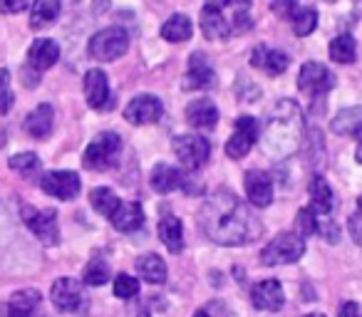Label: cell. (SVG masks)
I'll return each instance as SVG.
<instances>
[{
	"mask_svg": "<svg viewBox=\"0 0 362 317\" xmlns=\"http://www.w3.org/2000/svg\"><path fill=\"white\" fill-rule=\"evenodd\" d=\"M199 226L209 241L218 246H248L258 241L263 226L258 216L236 196V193L221 191L211 193L199 208Z\"/></svg>",
	"mask_w": 362,
	"mask_h": 317,
	"instance_id": "obj_1",
	"label": "cell"
},
{
	"mask_svg": "<svg viewBox=\"0 0 362 317\" xmlns=\"http://www.w3.org/2000/svg\"><path fill=\"white\" fill-rule=\"evenodd\" d=\"M303 112L293 100H281L273 107L271 116L266 121V131H263V151L271 159L281 162L296 154L298 146L303 141Z\"/></svg>",
	"mask_w": 362,
	"mask_h": 317,
	"instance_id": "obj_2",
	"label": "cell"
},
{
	"mask_svg": "<svg viewBox=\"0 0 362 317\" xmlns=\"http://www.w3.org/2000/svg\"><path fill=\"white\" fill-rule=\"evenodd\" d=\"M119 149H122V136L117 131H102L85 149L82 164L90 172H107V169H112L117 164Z\"/></svg>",
	"mask_w": 362,
	"mask_h": 317,
	"instance_id": "obj_3",
	"label": "cell"
},
{
	"mask_svg": "<svg viewBox=\"0 0 362 317\" xmlns=\"http://www.w3.org/2000/svg\"><path fill=\"white\" fill-rule=\"evenodd\" d=\"M305 253V238L296 231L278 233L271 243L261 251V263L263 265H288L296 263Z\"/></svg>",
	"mask_w": 362,
	"mask_h": 317,
	"instance_id": "obj_4",
	"label": "cell"
},
{
	"mask_svg": "<svg viewBox=\"0 0 362 317\" xmlns=\"http://www.w3.org/2000/svg\"><path fill=\"white\" fill-rule=\"evenodd\" d=\"M127 50H129V35L122 28H105V30L95 32L87 45L90 57L100 62H115Z\"/></svg>",
	"mask_w": 362,
	"mask_h": 317,
	"instance_id": "obj_5",
	"label": "cell"
},
{
	"mask_svg": "<svg viewBox=\"0 0 362 317\" xmlns=\"http://www.w3.org/2000/svg\"><path fill=\"white\" fill-rule=\"evenodd\" d=\"M171 149H174V154L181 162V167L189 169V172L202 169L204 164L209 162V156H211V144H209V139L206 136H199V134L174 136Z\"/></svg>",
	"mask_w": 362,
	"mask_h": 317,
	"instance_id": "obj_6",
	"label": "cell"
},
{
	"mask_svg": "<svg viewBox=\"0 0 362 317\" xmlns=\"http://www.w3.org/2000/svg\"><path fill=\"white\" fill-rule=\"evenodd\" d=\"M25 226L30 228L37 236V241H42L45 246H55L60 241V231H57V213L52 208H45V211H37L33 206H23L21 211Z\"/></svg>",
	"mask_w": 362,
	"mask_h": 317,
	"instance_id": "obj_7",
	"label": "cell"
},
{
	"mask_svg": "<svg viewBox=\"0 0 362 317\" xmlns=\"http://www.w3.org/2000/svg\"><path fill=\"white\" fill-rule=\"evenodd\" d=\"M298 87L310 97H322L335 87V75L320 62H305L298 75Z\"/></svg>",
	"mask_w": 362,
	"mask_h": 317,
	"instance_id": "obj_8",
	"label": "cell"
},
{
	"mask_svg": "<svg viewBox=\"0 0 362 317\" xmlns=\"http://www.w3.org/2000/svg\"><path fill=\"white\" fill-rule=\"evenodd\" d=\"M52 305L62 312H77L87 307V297L82 290V282H77L75 277H60L52 282Z\"/></svg>",
	"mask_w": 362,
	"mask_h": 317,
	"instance_id": "obj_9",
	"label": "cell"
},
{
	"mask_svg": "<svg viewBox=\"0 0 362 317\" xmlns=\"http://www.w3.org/2000/svg\"><path fill=\"white\" fill-rule=\"evenodd\" d=\"M258 139V121L253 116H238L236 126H233L231 139L226 141V154L228 159H243L248 151L253 149Z\"/></svg>",
	"mask_w": 362,
	"mask_h": 317,
	"instance_id": "obj_10",
	"label": "cell"
},
{
	"mask_svg": "<svg viewBox=\"0 0 362 317\" xmlns=\"http://www.w3.org/2000/svg\"><path fill=\"white\" fill-rule=\"evenodd\" d=\"M40 189L47 196H55L60 201H72L80 193L82 181L75 172H47L40 177Z\"/></svg>",
	"mask_w": 362,
	"mask_h": 317,
	"instance_id": "obj_11",
	"label": "cell"
},
{
	"mask_svg": "<svg viewBox=\"0 0 362 317\" xmlns=\"http://www.w3.org/2000/svg\"><path fill=\"white\" fill-rule=\"evenodd\" d=\"M161 114H164V104H161V100L154 95L134 97L124 109V119L129 121V124H136V126L154 124V121L161 119Z\"/></svg>",
	"mask_w": 362,
	"mask_h": 317,
	"instance_id": "obj_12",
	"label": "cell"
},
{
	"mask_svg": "<svg viewBox=\"0 0 362 317\" xmlns=\"http://www.w3.org/2000/svg\"><path fill=\"white\" fill-rule=\"evenodd\" d=\"M216 87V70L206 60L204 52H194L189 57V70L184 77V90H211Z\"/></svg>",
	"mask_w": 362,
	"mask_h": 317,
	"instance_id": "obj_13",
	"label": "cell"
},
{
	"mask_svg": "<svg viewBox=\"0 0 362 317\" xmlns=\"http://www.w3.org/2000/svg\"><path fill=\"white\" fill-rule=\"evenodd\" d=\"M251 302L256 305V310H266V312H278L286 305V292L283 285L273 277L261 280L251 287Z\"/></svg>",
	"mask_w": 362,
	"mask_h": 317,
	"instance_id": "obj_14",
	"label": "cell"
},
{
	"mask_svg": "<svg viewBox=\"0 0 362 317\" xmlns=\"http://www.w3.org/2000/svg\"><path fill=\"white\" fill-rule=\"evenodd\" d=\"M85 100L92 109H112V95H110V82L102 70H90L85 75Z\"/></svg>",
	"mask_w": 362,
	"mask_h": 317,
	"instance_id": "obj_15",
	"label": "cell"
},
{
	"mask_svg": "<svg viewBox=\"0 0 362 317\" xmlns=\"http://www.w3.org/2000/svg\"><path fill=\"white\" fill-rule=\"evenodd\" d=\"M243 186H246V196H248V201H251V206L266 208L273 203V181L266 172H258V169L246 172Z\"/></svg>",
	"mask_w": 362,
	"mask_h": 317,
	"instance_id": "obj_16",
	"label": "cell"
},
{
	"mask_svg": "<svg viewBox=\"0 0 362 317\" xmlns=\"http://www.w3.org/2000/svg\"><path fill=\"white\" fill-rule=\"evenodd\" d=\"M202 32L209 37V40H226L228 35H233L231 23L223 16V8L214 6V3H206L202 11Z\"/></svg>",
	"mask_w": 362,
	"mask_h": 317,
	"instance_id": "obj_17",
	"label": "cell"
},
{
	"mask_svg": "<svg viewBox=\"0 0 362 317\" xmlns=\"http://www.w3.org/2000/svg\"><path fill=\"white\" fill-rule=\"evenodd\" d=\"M40 300H42V297H40V292H37V290H30V287H25V290H18V292H13L11 300L3 305L0 317H35Z\"/></svg>",
	"mask_w": 362,
	"mask_h": 317,
	"instance_id": "obj_18",
	"label": "cell"
},
{
	"mask_svg": "<svg viewBox=\"0 0 362 317\" xmlns=\"http://www.w3.org/2000/svg\"><path fill=\"white\" fill-rule=\"evenodd\" d=\"M251 65L263 70L266 75L276 77V75H283L291 65V57L286 55L283 50H271L266 45H258L256 50L251 52Z\"/></svg>",
	"mask_w": 362,
	"mask_h": 317,
	"instance_id": "obj_19",
	"label": "cell"
},
{
	"mask_svg": "<svg viewBox=\"0 0 362 317\" xmlns=\"http://www.w3.org/2000/svg\"><path fill=\"white\" fill-rule=\"evenodd\" d=\"M57 60H60V45L55 40H50V37H40L28 50V65L37 72L50 70Z\"/></svg>",
	"mask_w": 362,
	"mask_h": 317,
	"instance_id": "obj_20",
	"label": "cell"
},
{
	"mask_svg": "<svg viewBox=\"0 0 362 317\" xmlns=\"http://www.w3.org/2000/svg\"><path fill=\"white\" fill-rule=\"evenodd\" d=\"M187 121H189V126H194V129H202V131L214 129V126L218 124V109H216V104H214L211 100H206V97L189 102V107H187Z\"/></svg>",
	"mask_w": 362,
	"mask_h": 317,
	"instance_id": "obj_21",
	"label": "cell"
},
{
	"mask_svg": "<svg viewBox=\"0 0 362 317\" xmlns=\"http://www.w3.org/2000/svg\"><path fill=\"white\" fill-rule=\"evenodd\" d=\"M55 126V109L50 104H37L30 114L25 116V131L33 139H47Z\"/></svg>",
	"mask_w": 362,
	"mask_h": 317,
	"instance_id": "obj_22",
	"label": "cell"
},
{
	"mask_svg": "<svg viewBox=\"0 0 362 317\" xmlns=\"http://www.w3.org/2000/svg\"><path fill=\"white\" fill-rule=\"evenodd\" d=\"M151 189H154L156 193H171V191H176V189H187V177L176 167L156 164L154 172H151Z\"/></svg>",
	"mask_w": 362,
	"mask_h": 317,
	"instance_id": "obj_23",
	"label": "cell"
},
{
	"mask_svg": "<svg viewBox=\"0 0 362 317\" xmlns=\"http://www.w3.org/2000/svg\"><path fill=\"white\" fill-rule=\"evenodd\" d=\"M110 223L117 228V231L132 233V231H136V228L144 226V211H141L139 203H134V201H122L119 208H117V211L112 213Z\"/></svg>",
	"mask_w": 362,
	"mask_h": 317,
	"instance_id": "obj_24",
	"label": "cell"
},
{
	"mask_svg": "<svg viewBox=\"0 0 362 317\" xmlns=\"http://www.w3.org/2000/svg\"><path fill=\"white\" fill-rule=\"evenodd\" d=\"M308 193H310V208L317 213V216H330L332 206H335V196H332V189L320 174L310 179V186H308Z\"/></svg>",
	"mask_w": 362,
	"mask_h": 317,
	"instance_id": "obj_25",
	"label": "cell"
},
{
	"mask_svg": "<svg viewBox=\"0 0 362 317\" xmlns=\"http://www.w3.org/2000/svg\"><path fill=\"white\" fill-rule=\"evenodd\" d=\"M330 129L340 136H355L362 144V107H347L337 112L335 119L330 121Z\"/></svg>",
	"mask_w": 362,
	"mask_h": 317,
	"instance_id": "obj_26",
	"label": "cell"
},
{
	"mask_svg": "<svg viewBox=\"0 0 362 317\" xmlns=\"http://www.w3.org/2000/svg\"><path fill=\"white\" fill-rule=\"evenodd\" d=\"M136 273L141 275V280H146L149 285H164L166 282V263L161 261L156 253H146L136 261Z\"/></svg>",
	"mask_w": 362,
	"mask_h": 317,
	"instance_id": "obj_27",
	"label": "cell"
},
{
	"mask_svg": "<svg viewBox=\"0 0 362 317\" xmlns=\"http://www.w3.org/2000/svg\"><path fill=\"white\" fill-rule=\"evenodd\" d=\"M159 238L171 253L184 251V223L176 216H164L159 221Z\"/></svg>",
	"mask_w": 362,
	"mask_h": 317,
	"instance_id": "obj_28",
	"label": "cell"
},
{
	"mask_svg": "<svg viewBox=\"0 0 362 317\" xmlns=\"http://www.w3.org/2000/svg\"><path fill=\"white\" fill-rule=\"evenodd\" d=\"M192 35H194V23L189 20L187 16H181V13L171 16L169 20L161 25V37H164L166 42H187V40H192Z\"/></svg>",
	"mask_w": 362,
	"mask_h": 317,
	"instance_id": "obj_29",
	"label": "cell"
},
{
	"mask_svg": "<svg viewBox=\"0 0 362 317\" xmlns=\"http://www.w3.org/2000/svg\"><path fill=\"white\" fill-rule=\"evenodd\" d=\"M57 16H60V0H35L30 13V28L40 30V28L52 25Z\"/></svg>",
	"mask_w": 362,
	"mask_h": 317,
	"instance_id": "obj_30",
	"label": "cell"
},
{
	"mask_svg": "<svg viewBox=\"0 0 362 317\" xmlns=\"http://www.w3.org/2000/svg\"><path fill=\"white\" fill-rule=\"evenodd\" d=\"M357 57V42L352 35H337L330 42V60L337 65H352Z\"/></svg>",
	"mask_w": 362,
	"mask_h": 317,
	"instance_id": "obj_31",
	"label": "cell"
},
{
	"mask_svg": "<svg viewBox=\"0 0 362 317\" xmlns=\"http://www.w3.org/2000/svg\"><path fill=\"white\" fill-rule=\"evenodd\" d=\"M90 203L95 206V211H97V213H102L105 218H112V213H115L117 208H119L122 198L117 196V193L112 191V189L100 186V189H92Z\"/></svg>",
	"mask_w": 362,
	"mask_h": 317,
	"instance_id": "obj_32",
	"label": "cell"
},
{
	"mask_svg": "<svg viewBox=\"0 0 362 317\" xmlns=\"http://www.w3.org/2000/svg\"><path fill=\"white\" fill-rule=\"evenodd\" d=\"M8 167H11L13 172L21 174V177L33 179V177L40 174L42 164H40V159H37V154H33V151H23V154H16V156L8 159Z\"/></svg>",
	"mask_w": 362,
	"mask_h": 317,
	"instance_id": "obj_33",
	"label": "cell"
},
{
	"mask_svg": "<svg viewBox=\"0 0 362 317\" xmlns=\"http://www.w3.org/2000/svg\"><path fill=\"white\" fill-rule=\"evenodd\" d=\"M293 32L298 37L310 35L313 30L317 28V11L315 8H298V13L293 16Z\"/></svg>",
	"mask_w": 362,
	"mask_h": 317,
	"instance_id": "obj_34",
	"label": "cell"
},
{
	"mask_svg": "<svg viewBox=\"0 0 362 317\" xmlns=\"http://www.w3.org/2000/svg\"><path fill=\"white\" fill-rule=\"evenodd\" d=\"M107 280H110V265H107V261L105 258H92L85 268V282L97 287V285H105Z\"/></svg>",
	"mask_w": 362,
	"mask_h": 317,
	"instance_id": "obj_35",
	"label": "cell"
},
{
	"mask_svg": "<svg viewBox=\"0 0 362 317\" xmlns=\"http://www.w3.org/2000/svg\"><path fill=\"white\" fill-rule=\"evenodd\" d=\"M16 104V95L11 87V70H0V116H6Z\"/></svg>",
	"mask_w": 362,
	"mask_h": 317,
	"instance_id": "obj_36",
	"label": "cell"
},
{
	"mask_svg": "<svg viewBox=\"0 0 362 317\" xmlns=\"http://www.w3.org/2000/svg\"><path fill=\"white\" fill-rule=\"evenodd\" d=\"M115 295L122 297V300H129V297H136L139 295V280L132 275H127V273H122V275L115 277Z\"/></svg>",
	"mask_w": 362,
	"mask_h": 317,
	"instance_id": "obj_37",
	"label": "cell"
},
{
	"mask_svg": "<svg viewBox=\"0 0 362 317\" xmlns=\"http://www.w3.org/2000/svg\"><path fill=\"white\" fill-rule=\"evenodd\" d=\"M296 233H300L303 238L313 236V233H317V213L313 211V208H300L298 211V218H296Z\"/></svg>",
	"mask_w": 362,
	"mask_h": 317,
	"instance_id": "obj_38",
	"label": "cell"
},
{
	"mask_svg": "<svg viewBox=\"0 0 362 317\" xmlns=\"http://www.w3.org/2000/svg\"><path fill=\"white\" fill-rule=\"evenodd\" d=\"M317 233H320V236L325 238L327 243H337V241H340V228H337V223H332L327 216L317 218Z\"/></svg>",
	"mask_w": 362,
	"mask_h": 317,
	"instance_id": "obj_39",
	"label": "cell"
},
{
	"mask_svg": "<svg viewBox=\"0 0 362 317\" xmlns=\"http://www.w3.org/2000/svg\"><path fill=\"white\" fill-rule=\"evenodd\" d=\"M271 8H273V13H276V16L283 18V20H293V16L298 13L296 0H273Z\"/></svg>",
	"mask_w": 362,
	"mask_h": 317,
	"instance_id": "obj_40",
	"label": "cell"
},
{
	"mask_svg": "<svg viewBox=\"0 0 362 317\" xmlns=\"http://www.w3.org/2000/svg\"><path fill=\"white\" fill-rule=\"evenodd\" d=\"M28 8V0H0V13L6 16H16V13H23Z\"/></svg>",
	"mask_w": 362,
	"mask_h": 317,
	"instance_id": "obj_41",
	"label": "cell"
},
{
	"mask_svg": "<svg viewBox=\"0 0 362 317\" xmlns=\"http://www.w3.org/2000/svg\"><path fill=\"white\" fill-rule=\"evenodd\" d=\"M337 317H362V310H360V305L357 302H342V307H340V315Z\"/></svg>",
	"mask_w": 362,
	"mask_h": 317,
	"instance_id": "obj_42",
	"label": "cell"
},
{
	"mask_svg": "<svg viewBox=\"0 0 362 317\" xmlns=\"http://www.w3.org/2000/svg\"><path fill=\"white\" fill-rule=\"evenodd\" d=\"M350 233L355 238V243H362V216L350 218Z\"/></svg>",
	"mask_w": 362,
	"mask_h": 317,
	"instance_id": "obj_43",
	"label": "cell"
},
{
	"mask_svg": "<svg viewBox=\"0 0 362 317\" xmlns=\"http://www.w3.org/2000/svg\"><path fill=\"white\" fill-rule=\"evenodd\" d=\"M209 3H214V6H218V8H226V6H233L236 0H209Z\"/></svg>",
	"mask_w": 362,
	"mask_h": 317,
	"instance_id": "obj_44",
	"label": "cell"
},
{
	"mask_svg": "<svg viewBox=\"0 0 362 317\" xmlns=\"http://www.w3.org/2000/svg\"><path fill=\"white\" fill-rule=\"evenodd\" d=\"M355 159L362 164V144H357V151H355Z\"/></svg>",
	"mask_w": 362,
	"mask_h": 317,
	"instance_id": "obj_45",
	"label": "cell"
},
{
	"mask_svg": "<svg viewBox=\"0 0 362 317\" xmlns=\"http://www.w3.org/2000/svg\"><path fill=\"white\" fill-rule=\"evenodd\" d=\"M194 317H211V315H209L206 310H197V312H194Z\"/></svg>",
	"mask_w": 362,
	"mask_h": 317,
	"instance_id": "obj_46",
	"label": "cell"
},
{
	"mask_svg": "<svg viewBox=\"0 0 362 317\" xmlns=\"http://www.w3.org/2000/svg\"><path fill=\"white\" fill-rule=\"evenodd\" d=\"M303 317H325L322 312H310V315H303Z\"/></svg>",
	"mask_w": 362,
	"mask_h": 317,
	"instance_id": "obj_47",
	"label": "cell"
},
{
	"mask_svg": "<svg viewBox=\"0 0 362 317\" xmlns=\"http://www.w3.org/2000/svg\"><path fill=\"white\" fill-rule=\"evenodd\" d=\"M357 208H360V216H362V196L357 198Z\"/></svg>",
	"mask_w": 362,
	"mask_h": 317,
	"instance_id": "obj_48",
	"label": "cell"
},
{
	"mask_svg": "<svg viewBox=\"0 0 362 317\" xmlns=\"http://www.w3.org/2000/svg\"><path fill=\"white\" fill-rule=\"evenodd\" d=\"M95 3H97V0H95ZM105 3H107V0H102V6H105Z\"/></svg>",
	"mask_w": 362,
	"mask_h": 317,
	"instance_id": "obj_49",
	"label": "cell"
},
{
	"mask_svg": "<svg viewBox=\"0 0 362 317\" xmlns=\"http://www.w3.org/2000/svg\"><path fill=\"white\" fill-rule=\"evenodd\" d=\"M327 3H335V0H327Z\"/></svg>",
	"mask_w": 362,
	"mask_h": 317,
	"instance_id": "obj_50",
	"label": "cell"
}]
</instances>
